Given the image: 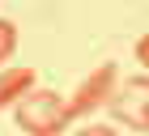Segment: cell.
Listing matches in <instances>:
<instances>
[{
    "instance_id": "obj_1",
    "label": "cell",
    "mask_w": 149,
    "mask_h": 136,
    "mask_svg": "<svg viewBox=\"0 0 149 136\" xmlns=\"http://www.w3.org/2000/svg\"><path fill=\"white\" fill-rule=\"evenodd\" d=\"M17 124L30 136H56L68 124V98H60L56 90H30L17 102Z\"/></svg>"
},
{
    "instance_id": "obj_2",
    "label": "cell",
    "mask_w": 149,
    "mask_h": 136,
    "mask_svg": "<svg viewBox=\"0 0 149 136\" xmlns=\"http://www.w3.org/2000/svg\"><path fill=\"white\" fill-rule=\"evenodd\" d=\"M107 111H111L119 124L136 128V132H149V77H132V81H124V85L111 94Z\"/></svg>"
},
{
    "instance_id": "obj_3",
    "label": "cell",
    "mask_w": 149,
    "mask_h": 136,
    "mask_svg": "<svg viewBox=\"0 0 149 136\" xmlns=\"http://www.w3.org/2000/svg\"><path fill=\"white\" fill-rule=\"evenodd\" d=\"M111 94H115V64L107 60V64H98L90 77L81 81L77 94L68 98V119H77V115H90V111H98V106H107V102H111Z\"/></svg>"
},
{
    "instance_id": "obj_4",
    "label": "cell",
    "mask_w": 149,
    "mask_h": 136,
    "mask_svg": "<svg viewBox=\"0 0 149 136\" xmlns=\"http://www.w3.org/2000/svg\"><path fill=\"white\" fill-rule=\"evenodd\" d=\"M34 68H13V72H0V106H17L26 94L34 90Z\"/></svg>"
},
{
    "instance_id": "obj_5",
    "label": "cell",
    "mask_w": 149,
    "mask_h": 136,
    "mask_svg": "<svg viewBox=\"0 0 149 136\" xmlns=\"http://www.w3.org/2000/svg\"><path fill=\"white\" fill-rule=\"evenodd\" d=\"M13 47H17V26L0 17V64H4V60L13 56Z\"/></svg>"
},
{
    "instance_id": "obj_6",
    "label": "cell",
    "mask_w": 149,
    "mask_h": 136,
    "mask_svg": "<svg viewBox=\"0 0 149 136\" xmlns=\"http://www.w3.org/2000/svg\"><path fill=\"white\" fill-rule=\"evenodd\" d=\"M136 60H141V64L149 68V34H145V38H141V43H136Z\"/></svg>"
},
{
    "instance_id": "obj_7",
    "label": "cell",
    "mask_w": 149,
    "mask_h": 136,
    "mask_svg": "<svg viewBox=\"0 0 149 136\" xmlns=\"http://www.w3.org/2000/svg\"><path fill=\"white\" fill-rule=\"evenodd\" d=\"M77 136H115V132H111V128H81Z\"/></svg>"
}]
</instances>
